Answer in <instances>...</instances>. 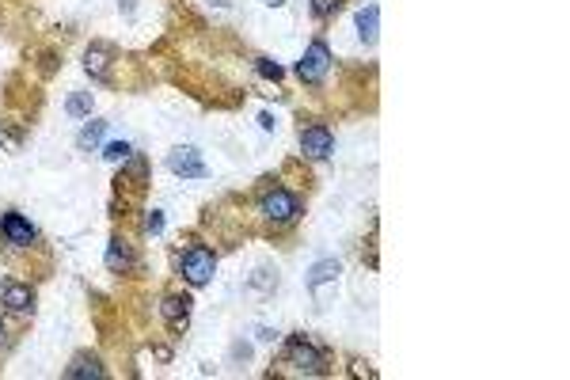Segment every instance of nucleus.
Returning a JSON list of instances; mask_svg holds the SVG:
<instances>
[{
  "label": "nucleus",
  "mask_w": 570,
  "mask_h": 380,
  "mask_svg": "<svg viewBox=\"0 0 570 380\" xmlns=\"http://www.w3.org/2000/svg\"><path fill=\"white\" fill-rule=\"evenodd\" d=\"M258 126H263V129H274V115H258Z\"/></svg>",
  "instance_id": "obj_22"
},
{
  "label": "nucleus",
  "mask_w": 570,
  "mask_h": 380,
  "mask_svg": "<svg viewBox=\"0 0 570 380\" xmlns=\"http://www.w3.org/2000/svg\"><path fill=\"white\" fill-rule=\"evenodd\" d=\"M377 27H380V8H377V4L361 8V12H358V31H361V38H365V42H377Z\"/></svg>",
  "instance_id": "obj_12"
},
{
  "label": "nucleus",
  "mask_w": 570,
  "mask_h": 380,
  "mask_svg": "<svg viewBox=\"0 0 570 380\" xmlns=\"http://www.w3.org/2000/svg\"><path fill=\"white\" fill-rule=\"evenodd\" d=\"M300 149H305V156L312 160H327L335 152V137L327 126H308L305 133H300Z\"/></svg>",
  "instance_id": "obj_6"
},
{
  "label": "nucleus",
  "mask_w": 570,
  "mask_h": 380,
  "mask_svg": "<svg viewBox=\"0 0 570 380\" xmlns=\"http://www.w3.org/2000/svg\"><path fill=\"white\" fill-rule=\"evenodd\" d=\"M258 339H263V342H274V339H278V331H270V327H263V331H258Z\"/></svg>",
  "instance_id": "obj_21"
},
{
  "label": "nucleus",
  "mask_w": 570,
  "mask_h": 380,
  "mask_svg": "<svg viewBox=\"0 0 570 380\" xmlns=\"http://www.w3.org/2000/svg\"><path fill=\"white\" fill-rule=\"evenodd\" d=\"M266 4H285V0H266Z\"/></svg>",
  "instance_id": "obj_23"
},
{
  "label": "nucleus",
  "mask_w": 570,
  "mask_h": 380,
  "mask_svg": "<svg viewBox=\"0 0 570 380\" xmlns=\"http://www.w3.org/2000/svg\"><path fill=\"white\" fill-rule=\"evenodd\" d=\"M103 156H107V160H115V163H118V160H122V163H126L129 156H133V149H129V145H126V141H110V145H107V149H103Z\"/></svg>",
  "instance_id": "obj_17"
},
{
  "label": "nucleus",
  "mask_w": 570,
  "mask_h": 380,
  "mask_svg": "<svg viewBox=\"0 0 570 380\" xmlns=\"http://www.w3.org/2000/svg\"><path fill=\"white\" fill-rule=\"evenodd\" d=\"M129 266H133L129 247L122 244V240H110V247H107V270L110 274H129Z\"/></svg>",
  "instance_id": "obj_11"
},
{
  "label": "nucleus",
  "mask_w": 570,
  "mask_h": 380,
  "mask_svg": "<svg viewBox=\"0 0 570 380\" xmlns=\"http://www.w3.org/2000/svg\"><path fill=\"white\" fill-rule=\"evenodd\" d=\"M258 73H263L266 80H282V65L270 61V57H258Z\"/></svg>",
  "instance_id": "obj_19"
},
{
  "label": "nucleus",
  "mask_w": 570,
  "mask_h": 380,
  "mask_svg": "<svg viewBox=\"0 0 570 380\" xmlns=\"http://www.w3.org/2000/svg\"><path fill=\"white\" fill-rule=\"evenodd\" d=\"M0 335H4V327H0Z\"/></svg>",
  "instance_id": "obj_24"
},
{
  "label": "nucleus",
  "mask_w": 570,
  "mask_h": 380,
  "mask_svg": "<svg viewBox=\"0 0 570 380\" xmlns=\"http://www.w3.org/2000/svg\"><path fill=\"white\" fill-rule=\"evenodd\" d=\"M213 270H217V258H213V251H205V247H190V251L179 258V274H183L190 285H205L213 278Z\"/></svg>",
  "instance_id": "obj_2"
},
{
  "label": "nucleus",
  "mask_w": 570,
  "mask_h": 380,
  "mask_svg": "<svg viewBox=\"0 0 570 380\" xmlns=\"http://www.w3.org/2000/svg\"><path fill=\"white\" fill-rule=\"evenodd\" d=\"M160 312H163V319L171 323V331H183L187 319H190V297H179V293H171V297H163Z\"/></svg>",
  "instance_id": "obj_9"
},
{
  "label": "nucleus",
  "mask_w": 570,
  "mask_h": 380,
  "mask_svg": "<svg viewBox=\"0 0 570 380\" xmlns=\"http://www.w3.org/2000/svg\"><path fill=\"white\" fill-rule=\"evenodd\" d=\"M339 4H342V0H312V15H316V20H327V15L339 12Z\"/></svg>",
  "instance_id": "obj_18"
},
{
  "label": "nucleus",
  "mask_w": 570,
  "mask_h": 380,
  "mask_svg": "<svg viewBox=\"0 0 570 380\" xmlns=\"http://www.w3.org/2000/svg\"><path fill=\"white\" fill-rule=\"evenodd\" d=\"M0 232H4V240L12 247H31L34 240H38L34 224L27 217H20V213H4V217H0Z\"/></svg>",
  "instance_id": "obj_5"
},
{
  "label": "nucleus",
  "mask_w": 570,
  "mask_h": 380,
  "mask_svg": "<svg viewBox=\"0 0 570 380\" xmlns=\"http://www.w3.org/2000/svg\"><path fill=\"white\" fill-rule=\"evenodd\" d=\"M68 115H73V118H84V115H92V92H80V95H73V99H68Z\"/></svg>",
  "instance_id": "obj_16"
},
{
  "label": "nucleus",
  "mask_w": 570,
  "mask_h": 380,
  "mask_svg": "<svg viewBox=\"0 0 570 380\" xmlns=\"http://www.w3.org/2000/svg\"><path fill=\"white\" fill-rule=\"evenodd\" d=\"M285 361L297 365L300 373H323V353H319L305 335H293V339L285 342Z\"/></svg>",
  "instance_id": "obj_3"
},
{
  "label": "nucleus",
  "mask_w": 570,
  "mask_h": 380,
  "mask_svg": "<svg viewBox=\"0 0 570 380\" xmlns=\"http://www.w3.org/2000/svg\"><path fill=\"white\" fill-rule=\"evenodd\" d=\"M327 68H331V50H327L323 42H312V46H308V54L297 61V76L305 84H319L327 76Z\"/></svg>",
  "instance_id": "obj_4"
},
{
  "label": "nucleus",
  "mask_w": 570,
  "mask_h": 380,
  "mask_svg": "<svg viewBox=\"0 0 570 380\" xmlns=\"http://www.w3.org/2000/svg\"><path fill=\"white\" fill-rule=\"evenodd\" d=\"M0 300H4L12 312H31V308H34V293L27 289V285H20V282H4V285H0Z\"/></svg>",
  "instance_id": "obj_8"
},
{
  "label": "nucleus",
  "mask_w": 570,
  "mask_h": 380,
  "mask_svg": "<svg viewBox=\"0 0 570 380\" xmlns=\"http://www.w3.org/2000/svg\"><path fill=\"white\" fill-rule=\"evenodd\" d=\"M263 217L266 221H274V224H289V221H297L300 217V198L297 194H289V190H270V194H263Z\"/></svg>",
  "instance_id": "obj_1"
},
{
  "label": "nucleus",
  "mask_w": 570,
  "mask_h": 380,
  "mask_svg": "<svg viewBox=\"0 0 570 380\" xmlns=\"http://www.w3.org/2000/svg\"><path fill=\"white\" fill-rule=\"evenodd\" d=\"M103 373H107V369H103L99 358H92V353H80V358L65 369L68 380H103Z\"/></svg>",
  "instance_id": "obj_10"
},
{
  "label": "nucleus",
  "mask_w": 570,
  "mask_h": 380,
  "mask_svg": "<svg viewBox=\"0 0 570 380\" xmlns=\"http://www.w3.org/2000/svg\"><path fill=\"white\" fill-rule=\"evenodd\" d=\"M84 68L95 76V80H107V46H92L84 54Z\"/></svg>",
  "instance_id": "obj_13"
},
{
  "label": "nucleus",
  "mask_w": 570,
  "mask_h": 380,
  "mask_svg": "<svg viewBox=\"0 0 570 380\" xmlns=\"http://www.w3.org/2000/svg\"><path fill=\"white\" fill-rule=\"evenodd\" d=\"M145 232H163V213L152 210L149 217H145Z\"/></svg>",
  "instance_id": "obj_20"
},
{
  "label": "nucleus",
  "mask_w": 570,
  "mask_h": 380,
  "mask_svg": "<svg viewBox=\"0 0 570 380\" xmlns=\"http://www.w3.org/2000/svg\"><path fill=\"white\" fill-rule=\"evenodd\" d=\"M168 168L175 171V175H183V179H202L205 175V163H202V156H198V149H175L168 156Z\"/></svg>",
  "instance_id": "obj_7"
},
{
  "label": "nucleus",
  "mask_w": 570,
  "mask_h": 380,
  "mask_svg": "<svg viewBox=\"0 0 570 380\" xmlns=\"http://www.w3.org/2000/svg\"><path fill=\"white\" fill-rule=\"evenodd\" d=\"M103 133H107V122H88L80 129V137H76V145H80V149H95V145L103 141Z\"/></svg>",
  "instance_id": "obj_15"
},
{
  "label": "nucleus",
  "mask_w": 570,
  "mask_h": 380,
  "mask_svg": "<svg viewBox=\"0 0 570 380\" xmlns=\"http://www.w3.org/2000/svg\"><path fill=\"white\" fill-rule=\"evenodd\" d=\"M335 274H339V263H335V258H323V263H316V266H312V278H308V289L316 293L319 285H323V282H331Z\"/></svg>",
  "instance_id": "obj_14"
}]
</instances>
